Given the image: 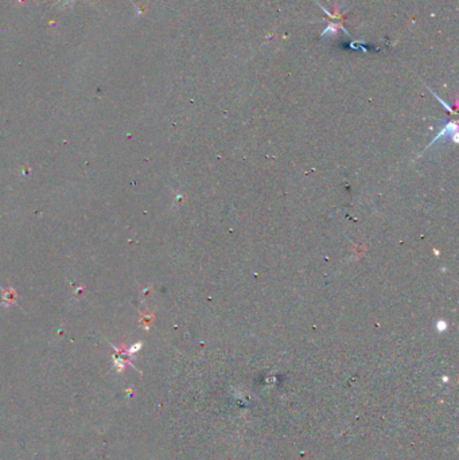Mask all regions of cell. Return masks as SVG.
Here are the masks:
<instances>
[{"label":"cell","mask_w":459,"mask_h":460,"mask_svg":"<svg viewBox=\"0 0 459 460\" xmlns=\"http://www.w3.org/2000/svg\"><path fill=\"white\" fill-rule=\"evenodd\" d=\"M3 292H4V295H3V302H4V304H11L14 298L17 296V295H15V292L12 291L11 288H8V289H3Z\"/></svg>","instance_id":"1"},{"label":"cell","mask_w":459,"mask_h":460,"mask_svg":"<svg viewBox=\"0 0 459 460\" xmlns=\"http://www.w3.org/2000/svg\"><path fill=\"white\" fill-rule=\"evenodd\" d=\"M74 0H58L56 3V6H62V7H66L69 4H73Z\"/></svg>","instance_id":"2"},{"label":"cell","mask_w":459,"mask_h":460,"mask_svg":"<svg viewBox=\"0 0 459 460\" xmlns=\"http://www.w3.org/2000/svg\"><path fill=\"white\" fill-rule=\"evenodd\" d=\"M438 326H439V330H444V328H446V323H444V322H439V323H438Z\"/></svg>","instance_id":"3"}]
</instances>
